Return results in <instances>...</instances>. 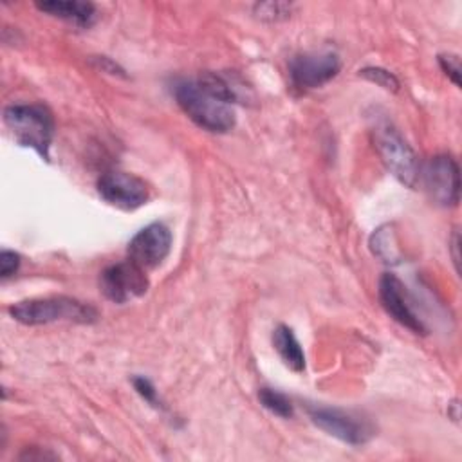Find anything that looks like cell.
I'll list each match as a JSON object with an SVG mask.
<instances>
[{
	"label": "cell",
	"instance_id": "1",
	"mask_svg": "<svg viewBox=\"0 0 462 462\" xmlns=\"http://www.w3.org/2000/svg\"><path fill=\"white\" fill-rule=\"evenodd\" d=\"M173 97L180 110L202 130L226 134L235 123L233 103L238 99L233 83L217 72H204L197 78L175 81Z\"/></svg>",
	"mask_w": 462,
	"mask_h": 462
},
{
	"label": "cell",
	"instance_id": "2",
	"mask_svg": "<svg viewBox=\"0 0 462 462\" xmlns=\"http://www.w3.org/2000/svg\"><path fill=\"white\" fill-rule=\"evenodd\" d=\"M4 123L22 146L32 148L42 159H51L54 117L42 103H16L4 108Z\"/></svg>",
	"mask_w": 462,
	"mask_h": 462
},
{
	"label": "cell",
	"instance_id": "3",
	"mask_svg": "<svg viewBox=\"0 0 462 462\" xmlns=\"http://www.w3.org/2000/svg\"><path fill=\"white\" fill-rule=\"evenodd\" d=\"M13 319L23 325H47L56 321L67 323H94L97 310L81 300L70 296H47L23 300L9 307Z\"/></svg>",
	"mask_w": 462,
	"mask_h": 462
},
{
	"label": "cell",
	"instance_id": "4",
	"mask_svg": "<svg viewBox=\"0 0 462 462\" xmlns=\"http://www.w3.org/2000/svg\"><path fill=\"white\" fill-rule=\"evenodd\" d=\"M374 146L384 168L404 186L413 188L419 180V161L413 148L386 117H374L372 125Z\"/></svg>",
	"mask_w": 462,
	"mask_h": 462
},
{
	"label": "cell",
	"instance_id": "5",
	"mask_svg": "<svg viewBox=\"0 0 462 462\" xmlns=\"http://www.w3.org/2000/svg\"><path fill=\"white\" fill-rule=\"evenodd\" d=\"M419 179L428 197L439 206H457L460 199L458 164L451 155H435L420 170Z\"/></svg>",
	"mask_w": 462,
	"mask_h": 462
},
{
	"label": "cell",
	"instance_id": "6",
	"mask_svg": "<svg viewBox=\"0 0 462 462\" xmlns=\"http://www.w3.org/2000/svg\"><path fill=\"white\" fill-rule=\"evenodd\" d=\"M309 417L327 435L350 446H361L374 437L372 424L352 411L316 406L309 410Z\"/></svg>",
	"mask_w": 462,
	"mask_h": 462
},
{
	"label": "cell",
	"instance_id": "7",
	"mask_svg": "<svg viewBox=\"0 0 462 462\" xmlns=\"http://www.w3.org/2000/svg\"><path fill=\"white\" fill-rule=\"evenodd\" d=\"M146 271L130 258L108 265L99 276V291L114 303H126L148 291Z\"/></svg>",
	"mask_w": 462,
	"mask_h": 462
},
{
	"label": "cell",
	"instance_id": "8",
	"mask_svg": "<svg viewBox=\"0 0 462 462\" xmlns=\"http://www.w3.org/2000/svg\"><path fill=\"white\" fill-rule=\"evenodd\" d=\"M341 69V60L332 51H314L301 52L291 58L289 76L296 88L310 90L328 83L337 76Z\"/></svg>",
	"mask_w": 462,
	"mask_h": 462
},
{
	"label": "cell",
	"instance_id": "9",
	"mask_svg": "<svg viewBox=\"0 0 462 462\" xmlns=\"http://www.w3.org/2000/svg\"><path fill=\"white\" fill-rule=\"evenodd\" d=\"M97 191L110 206L134 211L150 200V186L134 173L112 170L97 179Z\"/></svg>",
	"mask_w": 462,
	"mask_h": 462
},
{
	"label": "cell",
	"instance_id": "10",
	"mask_svg": "<svg viewBox=\"0 0 462 462\" xmlns=\"http://www.w3.org/2000/svg\"><path fill=\"white\" fill-rule=\"evenodd\" d=\"M171 249V231L162 222H152L137 231L128 242V258L139 267L153 269L161 265Z\"/></svg>",
	"mask_w": 462,
	"mask_h": 462
},
{
	"label": "cell",
	"instance_id": "11",
	"mask_svg": "<svg viewBox=\"0 0 462 462\" xmlns=\"http://www.w3.org/2000/svg\"><path fill=\"white\" fill-rule=\"evenodd\" d=\"M406 287L402 285V282L392 274V273H384L379 278V301L383 305V309L402 327L410 328L413 334H426V327L420 321V318L413 312V309L410 307V301L406 298Z\"/></svg>",
	"mask_w": 462,
	"mask_h": 462
},
{
	"label": "cell",
	"instance_id": "12",
	"mask_svg": "<svg viewBox=\"0 0 462 462\" xmlns=\"http://www.w3.org/2000/svg\"><path fill=\"white\" fill-rule=\"evenodd\" d=\"M36 7L51 16L65 20L76 27L87 29L96 22L97 11L96 5L90 2H78V0H49V2H36Z\"/></svg>",
	"mask_w": 462,
	"mask_h": 462
},
{
	"label": "cell",
	"instance_id": "13",
	"mask_svg": "<svg viewBox=\"0 0 462 462\" xmlns=\"http://www.w3.org/2000/svg\"><path fill=\"white\" fill-rule=\"evenodd\" d=\"M273 346L278 352L283 365L289 366L292 372L300 374L305 370V352L291 327L278 325L273 330Z\"/></svg>",
	"mask_w": 462,
	"mask_h": 462
},
{
	"label": "cell",
	"instance_id": "14",
	"mask_svg": "<svg viewBox=\"0 0 462 462\" xmlns=\"http://www.w3.org/2000/svg\"><path fill=\"white\" fill-rule=\"evenodd\" d=\"M370 249L372 253L381 258L384 263H397L401 258L397 238L392 229V226H381L372 236H370Z\"/></svg>",
	"mask_w": 462,
	"mask_h": 462
},
{
	"label": "cell",
	"instance_id": "15",
	"mask_svg": "<svg viewBox=\"0 0 462 462\" xmlns=\"http://www.w3.org/2000/svg\"><path fill=\"white\" fill-rule=\"evenodd\" d=\"M258 401L260 404L269 410L271 413L282 417V419H291L294 415V406L291 402V399L273 388H260L258 392Z\"/></svg>",
	"mask_w": 462,
	"mask_h": 462
},
{
	"label": "cell",
	"instance_id": "16",
	"mask_svg": "<svg viewBox=\"0 0 462 462\" xmlns=\"http://www.w3.org/2000/svg\"><path fill=\"white\" fill-rule=\"evenodd\" d=\"M359 76H363L365 79L386 88V90H392V92H397L399 90V79L386 69H381V67H366L363 70H359Z\"/></svg>",
	"mask_w": 462,
	"mask_h": 462
},
{
	"label": "cell",
	"instance_id": "17",
	"mask_svg": "<svg viewBox=\"0 0 462 462\" xmlns=\"http://www.w3.org/2000/svg\"><path fill=\"white\" fill-rule=\"evenodd\" d=\"M254 11L260 20L276 22V20H283L291 14V5L282 4V2H267V4H256Z\"/></svg>",
	"mask_w": 462,
	"mask_h": 462
},
{
	"label": "cell",
	"instance_id": "18",
	"mask_svg": "<svg viewBox=\"0 0 462 462\" xmlns=\"http://www.w3.org/2000/svg\"><path fill=\"white\" fill-rule=\"evenodd\" d=\"M439 65L444 74L458 87L460 85V58L457 54H439Z\"/></svg>",
	"mask_w": 462,
	"mask_h": 462
},
{
	"label": "cell",
	"instance_id": "19",
	"mask_svg": "<svg viewBox=\"0 0 462 462\" xmlns=\"http://www.w3.org/2000/svg\"><path fill=\"white\" fill-rule=\"evenodd\" d=\"M132 384H134L135 392H137L146 402H150L152 406H161V401L157 399V390H155V386L152 384L150 379H146V377H143V375H137V377L132 379Z\"/></svg>",
	"mask_w": 462,
	"mask_h": 462
},
{
	"label": "cell",
	"instance_id": "20",
	"mask_svg": "<svg viewBox=\"0 0 462 462\" xmlns=\"http://www.w3.org/2000/svg\"><path fill=\"white\" fill-rule=\"evenodd\" d=\"M20 267V254L9 249H2L0 253V276L2 278H9L11 274H14Z\"/></svg>",
	"mask_w": 462,
	"mask_h": 462
},
{
	"label": "cell",
	"instance_id": "21",
	"mask_svg": "<svg viewBox=\"0 0 462 462\" xmlns=\"http://www.w3.org/2000/svg\"><path fill=\"white\" fill-rule=\"evenodd\" d=\"M453 262H455V265H457V269H458V233L455 231V235H453Z\"/></svg>",
	"mask_w": 462,
	"mask_h": 462
}]
</instances>
